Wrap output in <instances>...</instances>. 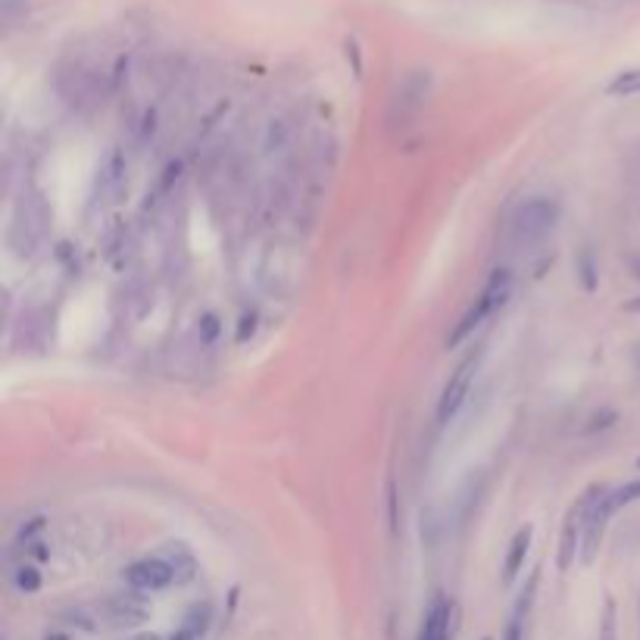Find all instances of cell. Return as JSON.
<instances>
[{"label": "cell", "instance_id": "6da1fadb", "mask_svg": "<svg viewBox=\"0 0 640 640\" xmlns=\"http://www.w3.org/2000/svg\"><path fill=\"white\" fill-rule=\"evenodd\" d=\"M509 291H513L509 269H494L491 278L485 281V288H482V295L475 297V300L468 303V310L456 319V326H453L451 334H447V350H456V347L466 344L468 338H475V331L482 329L487 319L509 300Z\"/></svg>", "mask_w": 640, "mask_h": 640}, {"label": "cell", "instance_id": "7a4b0ae2", "mask_svg": "<svg viewBox=\"0 0 640 640\" xmlns=\"http://www.w3.org/2000/svg\"><path fill=\"white\" fill-rule=\"evenodd\" d=\"M606 491H609V487L590 485L569 509L566 525H562V535H559V559H556L562 571H569L571 562L581 556V544H585V531H588L590 513H593V506H597V500L603 497Z\"/></svg>", "mask_w": 640, "mask_h": 640}, {"label": "cell", "instance_id": "3957f363", "mask_svg": "<svg viewBox=\"0 0 640 640\" xmlns=\"http://www.w3.org/2000/svg\"><path fill=\"white\" fill-rule=\"evenodd\" d=\"M556 219H559V204L554 197H531L525 200L516 216H513V241L519 247H535L540 244L550 231H554Z\"/></svg>", "mask_w": 640, "mask_h": 640}, {"label": "cell", "instance_id": "277c9868", "mask_svg": "<svg viewBox=\"0 0 640 640\" xmlns=\"http://www.w3.org/2000/svg\"><path fill=\"white\" fill-rule=\"evenodd\" d=\"M478 363H482V353H472V357H466L463 363L456 365V372L444 384L441 400H437V425H451L456 413L463 410V403L472 394V381H475Z\"/></svg>", "mask_w": 640, "mask_h": 640}, {"label": "cell", "instance_id": "5b68a950", "mask_svg": "<svg viewBox=\"0 0 640 640\" xmlns=\"http://www.w3.org/2000/svg\"><path fill=\"white\" fill-rule=\"evenodd\" d=\"M125 585L138 593H156V590H166L178 585L175 578V569L169 566V559L159 556H147V559H138L125 569Z\"/></svg>", "mask_w": 640, "mask_h": 640}, {"label": "cell", "instance_id": "8992f818", "mask_svg": "<svg viewBox=\"0 0 640 640\" xmlns=\"http://www.w3.org/2000/svg\"><path fill=\"white\" fill-rule=\"evenodd\" d=\"M429 94H432V75H429V72L415 70L403 79L394 106H400V116H403V120H410V116H415V113L425 106Z\"/></svg>", "mask_w": 640, "mask_h": 640}, {"label": "cell", "instance_id": "52a82bcc", "mask_svg": "<svg viewBox=\"0 0 640 640\" xmlns=\"http://www.w3.org/2000/svg\"><path fill=\"white\" fill-rule=\"evenodd\" d=\"M453 631V603L451 597H434L432 606L425 609L419 638L415 640H451Z\"/></svg>", "mask_w": 640, "mask_h": 640}, {"label": "cell", "instance_id": "ba28073f", "mask_svg": "<svg viewBox=\"0 0 640 640\" xmlns=\"http://www.w3.org/2000/svg\"><path fill=\"white\" fill-rule=\"evenodd\" d=\"M537 581H540V571H531L528 585H525V590L519 593V600L513 606V612H509V622H506L503 640H525V624H528V612H531V606H535Z\"/></svg>", "mask_w": 640, "mask_h": 640}, {"label": "cell", "instance_id": "9c48e42d", "mask_svg": "<svg viewBox=\"0 0 640 640\" xmlns=\"http://www.w3.org/2000/svg\"><path fill=\"white\" fill-rule=\"evenodd\" d=\"M106 616L116 624H138L147 619V603L138 597V590L132 593H120L106 603Z\"/></svg>", "mask_w": 640, "mask_h": 640}, {"label": "cell", "instance_id": "30bf717a", "mask_svg": "<svg viewBox=\"0 0 640 640\" xmlns=\"http://www.w3.org/2000/svg\"><path fill=\"white\" fill-rule=\"evenodd\" d=\"M125 173H128V159L122 154L120 147H113L106 159L101 163V175H97V188L104 197H113L116 190L125 185Z\"/></svg>", "mask_w": 640, "mask_h": 640}, {"label": "cell", "instance_id": "8fae6325", "mask_svg": "<svg viewBox=\"0 0 640 640\" xmlns=\"http://www.w3.org/2000/svg\"><path fill=\"white\" fill-rule=\"evenodd\" d=\"M531 537H535L531 528H522V531H516V537H513L509 554H506V562H503V581H506V585L516 581V575H519L522 566H525V556L531 550Z\"/></svg>", "mask_w": 640, "mask_h": 640}, {"label": "cell", "instance_id": "7c38bea8", "mask_svg": "<svg viewBox=\"0 0 640 640\" xmlns=\"http://www.w3.org/2000/svg\"><path fill=\"white\" fill-rule=\"evenodd\" d=\"M163 556L169 559V566L175 569V578H178V585H188L190 578L197 575V559L190 556V550L185 544H166V550Z\"/></svg>", "mask_w": 640, "mask_h": 640}, {"label": "cell", "instance_id": "4fadbf2b", "mask_svg": "<svg viewBox=\"0 0 640 640\" xmlns=\"http://www.w3.org/2000/svg\"><path fill=\"white\" fill-rule=\"evenodd\" d=\"M209 622H213V606H209V603H194L188 609V616H185V622H182V628H185V631H190L194 638L200 640L209 631Z\"/></svg>", "mask_w": 640, "mask_h": 640}, {"label": "cell", "instance_id": "5bb4252c", "mask_svg": "<svg viewBox=\"0 0 640 640\" xmlns=\"http://www.w3.org/2000/svg\"><path fill=\"white\" fill-rule=\"evenodd\" d=\"M10 578H13V588H17L19 593H38L41 585H44L41 571H38V566H32V562H19Z\"/></svg>", "mask_w": 640, "mask_h": 640}, {"label": "cell", "instance_id": "9a60e30c", "mask_svg": "<svg viewBox=\"0 0 640 640\" xmlns=\"http://www.w3.org/2000/svg\"><path fill=\"white\" fill-rule=\"evenodd\" d=\"M606 91H609L612 97H631V94H640V70L619 72V75L609 82Z\"/></svg>", "mask_w": 640, "mask_h": 640}, {"label": "cell", "instance_id": "2e32d148", "mask_svg": "<svg viewBox=\"0 0 640 640\" xmlns=\"http://www.w3.org/2000/svg\"><path fill=\"white\" fill-rule=\"evenodd\" d=\"M285 138H288L285 122H272V125H269V138H266V151H269V154H272V151H281V147H285Z\"/></svg>", "mask_w": 640, "mask_h": 640}, {"label": "cell", "instance_id": "e0dca14e", "mask_svg": "<svg viewBox=\"0 0 640 640\" xmlns=\"http://www.w3.org/2000/svg\"><path fill=\"white\" fill-rule=\"evenodd\" d=\"M600 640H616V603L606 600V616H603V634Z\"/></svg>", "mask_w": 640, "mask_h": 640}, {"label": "cell", "instance_id": "ac0fdd59", "mask_svg": "<svg viewBox=\"0 0 640 640\" xmlns=\"http://www.w3.org/2000/svg\"><path fill=\"white\" fill-rule=\"evenodd\" d=\"M581 262H585V281H588V291H590V288H593V266H590V254H585Z\"/></svg>", "mask_w": 640, "mask_h": 640}, {"label": "cell", "instance_id": "d6986e66", "mask_svg": "<svg viewBox=\"0 0 640 640\" xmlns=\"http://www.w3.org/2000/svg\"><path fill=\"white\" fill-rule=\"evenodd\" d=\"M44 640H70L66 634H60V631H51V634H44Z\"/></svg>", "mask_w": 640, "mask_h": 640}, {"label": "cell", "instance_id": "ffe728a7", "mask_svg": "<svg viewBox=\"0 0 640 640\" xmlns=\"http://www.w3.org/2000/svg\"><path fill=\"white\" fill-rule=\"evenodd\" d=\"M628 310L640 312V300H631V303H628Z\"/></svg>", "mask_w": 640, "mask_h": 640}, {"label": "cell", "instance_id": "44dd1931", "mask_svg": "<svg viewBox=\"0 0 640 640\" xmlns=\"http://www.w3.org/2000/svg\"><path fill=\"white\" fill-rule=\"evenodd\" d=\"M631 269H634V276L640 278V260H634V262H631Z\"/></svg>", "mask_w": 640, "mask_h": 640}, {"label": "cell", "instance_id": "7402d4cb", "mask_svg": "<svg viewBox=\"0 0 640 640\" xmlns=\"http://www.w3.org/2000/svg\"><path fill=\"white\" fill-rule=\"evenodd\" d=\"M141 640H163V638H154V634H147V638H141Z\"/></svg>", "mask_w": 640, "mask_h": 640}, {"label": "cell", "instance_id": "603a6c76", "mask_svg": "<svg viewBox=\"0 0 640 640\" xmlns=\"http://www.w3.org/2000/svg\"><path fill=\"white\" fill-rule=\"evenodd\" d=\"M638 468H640V460H638Z\"/></svg>", "mask_w": 640, "mask_h": 640}]
</instances>
